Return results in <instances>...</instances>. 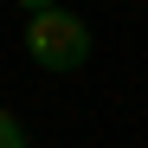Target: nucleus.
Here are the masks:
<instances>
[{
    "mask_svg": "<svg viewBox=\"0 0 148 148\" xmlns=\"http://www.w3.org/2000/svg\"><path fill=\"white\" fill-rule=\"evenodd\" d=\"M0 148H26V129H19V116L0 110Z\"/></svg>",
    "mask_w": 148,
    "mask_h": 148,
    "instance_id": "nucleus-2",
    "label": "nucleus"
},
{
    "mask_svg": "<svg viewBox=\"0 0 148 148\" xmlns=\"http://www.w3.org/2000/svg\"><path fill=\"white\" fill-rule=\"evenodd\" d=\"M90 19L84 13H64V7H52V13H32L26 19V58L39 64V71H84L90 64Z\"/></svg>",
    "mask_w": 148,
    "mask_h": 148,
    "instance_id": "nucleus-1",
    "label": "nucleus"
},
{
    "mask_svg": "<svg viewBox=\"0 0 148 148\" xmlns=\"http://www.w3.org/2000/svg\"><path fill=\"white\" fill-rule=\"evenodd\" d=\"M19 7H26V19H32V13H52L58 0H19Z\"/></svg>",
    "mask_w": 148,
    "mask_h": 148,
    "instance_id": "nucleus-3",
    "label": "nucleus"
}]
</instances>
